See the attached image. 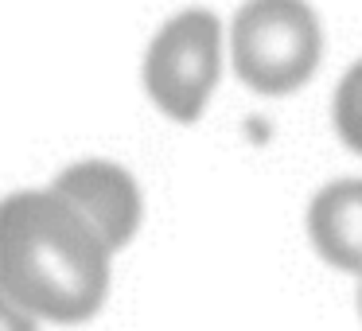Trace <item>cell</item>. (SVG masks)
Listing matches in <instances>:
<instances>
[{
	"label": "cell",
	"instance_id": "cell-1",
	"mask_svg": "<svg viewBox=\"0 0 362 331\" xmlns=\"http://www.w3.org/2000/svg\"><path fill=\"white\" fill-rule=\"evenodd\" d=\"M110 257L102 234L59 191L0 203V289L40 320H90L110 289Z\"/></svg>",
	"mask_w": 362,
	"mask_h": 331
},
{
	"label": "cell",
	"instance_id": "cell-2",
	"mask_svg": "<svg viewBox=\"0 0 362 331\" xmlns=\"http://www.w3.org/2000/svg\"><path fill=\"white\" fill-rule=\"evenodd\" d=\"M320 20L304 0H245L234 20V66L257 94H292L320 66Z\"/></svg>",
	"mask_w": 362,
	"mask_h": 331
},
{
	"label": "cell",
	"instance_id": "cell-3",
	"mask_svg": "<svg viewBox=\"0 0 362 331\" xmlns=\"http://www.w3.org/2000/svg\"><path fill=\"white\" fill-rule=\"evenodd\" d=\"M218 86V20L211 12L172 16L144 55V90L172 121H195Z\"/></svg>",
	"mask_w": 362,
	"mask_h": 331
},
{
	"label": "cell",
	"instance_id": "cell-4",
	"mask_svg": "<svg viewBox=\"0 0 362 331\" xmlns=\"http://www.w3.org/2000/svg\"><path fill=\"white\" fill-rule=\"evenodd\" d=\"M51 191H59L74 211L86 214L90 226L110 245V253L129 245V238L141 226V191H136L133 175L117 164H105V160L71 164L66 172L55 175Z\"/></svg>",
	"mask_w": 362,
	"mask_h": 331
},
{
	"label": "cell",
	"instance_id": "cell-5",
	"mask_svg": "<svg viewBox=\"0 0 362 331\" xmlns=\"http://www.w3.org/2000/svg\"><path fill=\"white\" fill-rule=\"evenodd\" d=\"M308 234L327 265L362 277V180H335L308 207Z\"/></svg>",
	"mask_w": 362,
	"mask_h": 331
},
{
	"label": "cell",
	"instance_id": "cell-6",
	"mask_svg": "<svg viewBox=\"0 0 362 331\" xmlns=\"http://www.w3.org/2000/svg\"><path fill=\"white\" fill-rule=\"evenodd\" d=\"M335 129L346 149L362 156V63H354L335 90Z\"/></svg>",
	"mask_w": 362,
	"mask_h": 331
},
{
	"label": "cell",
	"instance_id": "cell-7",
	"mask_svg": "<svg viewBox=\"0 0 362 331\" xmlns=\"http://www.w3.org/2000/svg\"><path fill=\"white\" fill-rule=\"evenodd\" d=\"M0 331H35V315L24 312L4 289H0Z\"/></svg>",
	"mask_w": 362,
	"mask_h": 331
},
{
	"label": "cell",
	"instance_id": "cell-8",
	"mask_svg": "<svg viewBox=\"0 0 362 331\" xmlns=\"http://www.w3.org/2000/svg\"><path fill=\"white\" fill-rule=\"evenodd\" d=\"M358 308H362V289H358Z\"/></svg>",
	"mask_w": 362,
	"mask_h": 331
}]
</instances>
